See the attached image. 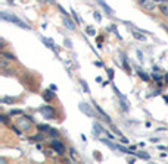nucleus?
<instances>
[{"label": "nucleus", "instance_id": "nucleus-1", "mask_svg": "<svg viewBox=\"0 0 168 164\" xmlns=\"http://www.w3.org/2000/svg\"><path fill=\"white\" fill-rule=\"evenodd\" d=\"M2 19H5V21H9V22H12V24H15V25L21 27V28L30 30V27H28L27 24H24V22H22L19 18H16L15 15H9V13H6V12H2Z\"/></svg>", "mask_w": 168, "mask_h": 164}, {"label": "nucleus", "instance_id": "nucleus-2", "mask_svg": "<svg viewBox=\"0 0 168 164\" xmlns=\"http://www.w3.org/2000/svg\"><path fill=\"white\" fill-rule=\"evenodd\" d=\"M40 113H41V114H43V117H46V119H53V117H55V114H56L55 108H53V107H50V106H43V107L40 108Z\"/></svg>", "mask_w": 168, "mask_h": 164}, {"label": "nucleus", "instance_id": "nucleus-3", "mask_svg": "<svg viewBox=\"0 0 168 164\" xmlns=\"http://www.w3.org/2000/svg\"><path fill=\"white\" fill-rule=\"evenodd\" d=\"M31 117L30 116H24V117H19L18 119V126L19 127H22L24 130H28V129H31Z\"/></svg>", "mask_w": 168, "mask_h": 164}, {"label": "nucleus", "instance_id": "nucleus-4", "mask_svg": "<svg viewBox=\"0 0 168 164\" xmlns=\"http://www.w3.org/2000/svg\"><path fill=\"white\" fill-rule=\"evenodd\" d=\"M78 108L86 114V116H89V117H95L96 114H95V111H93V108L90 107V104H87V103H80L78 104Z\"/></svg>", "mask_w": 168, "mask_h": 164}, {"label": "nucleus", "instance_id": "nucleus-5", "mask_svg": "<svg viewBox=\"0 0 168 164\" xmlns=\"http://www.w3.org/2000/svg\"><path fill=\"white\" fill-rule=\"evenodd\" d=\"M139 3H140V6H142L145 11H147V12L155 11V2H153V0H139Z\"/></svg>", "mask_w": 168, "mask_h": 164}, {"label": "nucleus", "instance_id": "nucleus-6", "mask_svg": "<svg viewBox=\"0 0 168 164\" xmlns=\"http://www.w3.org/2000/svg\"><path fill=\"white\" fill-rule=\"evenodd\" d=\"M52 148H53L59 155H62V154L65 152V148H63L62 142H59V141H53V142H52Z\"/></svg>", "mask_w": 168, "mask_h": 164}, {"label": "nucleus", "instance_id": "nucleus-7", "mask_svg": "<svg viewBox=\"0 0 168 164\" xmlns=\"http://www.w3.org/2000/svg\"><path fill=\"white\" fill-rule=\"evenodd\" d=\"M63 25H65L68 30H71V31L75 28V24H74V21H71V19H69V18H66V16L63 18Z\"/></svg>", "mask_w": 168, "mask_h": 164}, {"label": "nucleus", "instance_id": "nucleus-8", "mask_svg": "<svg viewBox=\"0 0 168 164\" xmlns=\"http://www.w3.org/2000/svg\"><path fill=\"white\" fill-rule=\"evenodd\" d=\"M98 3H99V5L105 9V11H106V13H108V15H114V11H112V9H111V8L105 3V2H103V0H98Z\"/></svg>", "mask_w": 168, "mask_h": 164}, {"label": "nucleus", "instance_id": "nucleus-9", "mask_svg": "<svg viewBox=\"0 0 168 164\" xmlns=\"http://www.w3.org/2000/svg\"><path fill=\"white\" fill-rule=\"evenodd\" d=\"M41 41L46 44V47H49V49H52L53 51H56L55 50V44H53V41L52 40H49V38H44V37H41Z\"/></svg>", "mask_w": 168, "mask_h": 164}, {"label": "nucleus", "instance_id": "nucleus-10", "mask_svg": "<svg viewBox=\"0 0 168 164\" xmlns=\"http://www.w3.org/2000/svg\"><path fill=\"white\" fill-rule=\"evenodd\" d=\"M95 107L98 108V111L100 113V116H102V117H103V119H105V120H106L108 123H111V117H109V116H108V114H106V113H105V111H103V110H102V108H100V107L98 106V104H95Z\"/></svg>", "mask_w": 168, "mask_h": 164}, {"label": "nucleus", "instance_id": "nucleus-11", "mask_svg": "<svg viewBox=\"0 0 168 164\" xmlns=\"http://www.w3.org/2000/svg\"><path fill=\"white\" fill-rule=\"evenodd\" d=\"M102 132H105V130L100 127V125H99V123H95V125H93V133H95V135H99V133H102Z\"/></svg>", "mask_w": 168, "mask_h": 164}, {"label": "nucleus", "instance_id": "nucleus-12", "mask_svg": "<svg viewBox=\"0 0 168 164\" xmlns=\"http://www.w3.org/2000/svg\"><path fill=\"white\" fill-rule=\"evenodd\" d=\"M43 97H44V100H47V101H52V100L55 98V95H53L52 91H46V92L43 94Z\"/></svg>", "mask_w": 168, "mask_h": 164}, {"label": "nucleus", "instance_id": "nucleus-13", "mask_svg": "<svg viewBox=\"0 0 168 164\" xmlns=\"http://www.w3.org/2000/svg\"><path fill=\"white\" fill-rule=\"evenodd\" d=\"M133 37L136 38V40H140V41H145V35H142L140 32H137V31H134L133 32Z\"/></svg>", "mask_w": 168, "mask_h": 164}, {"label": "nucleus", "instance_id": "nucleus-14", "mask_svg": "<svg viewBox=\"0 0 168 164\" xmlns=\"http://www.w3.org/2000/svg\"><path fill=\"white\" fill-rule=\"evenodd\" d=\"M100 141H102L103 144H106V145H108L111 149H118V146H117V145H114L112 142H109V141H106V139H100Z\"/></svg>", "mask_w": 168, "mask_h": 164}, {"label": "nucleus", "instance_id": "nucleus-15", "mask_svg": "<svg viewBox=\"0 0 168 164\" xmlns=\"http://www.w3.org/2000/svg\"><path fill=\"white\" fill-rule=\"evenodd\" d=\"M80 84H81V87L84 88V92H90V89H89V85H87V82L84 81V79H81L80 81Z\"/></svg>", "mask_w": 168, "mask_h": 164}, {"label": "nucleus", "instance_id": "nucleus-16", "mask_svg": "<svg viewBox=\"0 0 168 164\" xmlns=\"http://www.w3.org/2000/svg\"><path fill=\"white\" fill-rule=\"evenodd\" d=\"M121 108L124 110V111H128V106H127V101H125V98H121Z\"/></svg>", "mask_w": 168, "mask_h": 164}, {"label": "nucleus", "instance_id": "nucleus-17", "mask_svg": "<svg viewBox=\"0 0 168 164\" xmlns=\"http://www.w3.org/2000/svg\"><path fill=\"white\" fill-rule=\"evenodd\" d=\"M86 32H87L89 35H95V34H96V30H95L93 27H87V28H86Z\"/></svg>", "mask_w": 168, "mask_h": 164}, {"label": "nucleus", "instance_id": "nucleus-18", "mask_svg": "<svg viewBox=\"0 0 168 164\" xmlns=\"http://www.w3.org/2000/svg\"><path fill=\"white\" fill-rule=\"evenodd\" d=\"M38 129H40L41 132H49L50 126H49V125H38Z\"/></svg>", "mask_w": 168, "mask_h": 164}, {"label": "nucleus", "instance_id": "nucleus-19", "mask_svg": "<svg viewBox=\"0 0 168 164\" xmlns=\"http://www.w3.org/2000/svg\"><path fill=\"white\" fill-rule=\"evenodd\" d=\"M139 75H140V78H142L143 81H146V82L149 81V75H147V73H145V72H139Z\"/></svg>", "mask_w": 168, "mask_h": 164}, {"label": "nucleus", "instance_id": "nucleus-20", "mask_svg": "<svg viewBox=\"0 0 168 164\" xmlns=\"http://www.w3.org/2000/svg\"><path fill=\"white\" fill-rule=\"evenodd\" d=\"M3 56L6 57V59H9V60H15L16 57L14 56V54H11V53H3Z\"/></svg>", "mask_w": 168, "mask_h": 164}, {"label": "nucleus", "instance_id": "nucleus-21", "mask_svg": "<svg viewBox=\"0 0 168 164\" xmlns=\"http://www.w3.org/2000/svg\"><path fill=\"white\" fill-rule=\"evenodd\" d=\"M14 101H15V98H11V97H5V98L2 100V103H9V104L14 103Z\"/></svg>", "mask_w": 168, "mask_h": 164}, {"label": "nucleus", "instance_id": "nucleus-22", "mask_svg": "<svg viewBox=\"0 0 168 164\" xmlns=\"http://www.w3.org/2000/svg\"><path fill=\"white\" fill-rule=\"evenodd\" d=\"M49 135H52V136H58L59 132H58L56 129H52V127H50V129H49Z\"/></svg>", "mask_w": 168, "mask_h": 164}, {"label": "nucleus", "instance_id": "nucleus-23", "mask_svg": "<svg viewBox=\"0 0 168 164\" xmlns=\"http://www.w3.org/2000/svg\"><path fill=\"white\" fill-rule=\"evenodd\" d=\"M137 155H139L140 158H145V160H149V154H146V152H137Z\"/></svg>", "mask_w": 168, "mask_h": 164}, {"label": "nucleus", "instance_id": "nucleus-24", "mask_svg": "<svg viewBox=\"0 0 168 164\" xmlns=\"http://www.w3.org/2000/svg\"><path fill=\"white\" fill-rule=\"evenodd\" d=\"M71 13L74 15V19H75V22H77V24H80V18H78V15L75 13V11H74V9H71Z\"/></svg>", "mask_w": 168, "mask_h": 164}, {"label": "nucleus", "instance_id": "nucleus-25", "mask_svg": "<svg viewBox=\"0 0 168 164\" xmlns=\"http://www.w3.org/2000/svg\"><path fill=\"white\" fill-rule=\"evenodd\" d=\"M93 16H95V19H96L98 22H100V21H102V16H100V13H99V12H95V13H93Z\"/></svg>", "mask_w": 168, "mask_h": 164}, {"label": "nucleus", "instance_id": "nucleus-26", "mask_svg": "<svg viewBox=\"0 0 168 164\" xmlns=\"http://www.w3.org/2000/svg\"><path fill=\"white\" fill-rule=\"evenodd\" d=\"M161 12H162V15L168 16V6H162V8H161Z\"/></svg>", "mask_w": 168, "mask_h": 164}, {"label": "nucleus", "instance_id": "nucleus-27", "mask_svg": "<svg viewBox=\"0 0 168 164\" xmlns=\"http://www.w3.org/2000/svg\"><path fill=\"white\" fill-rule=\"evenodd\" d=\"M106 72H108V75H109V79L112 81V79H114V70H112V69H106Z\"/></svg>", "mask_w": 168, "mask_h": 164}, {"label": "nucleus", "instance_id": "nucleus-28", "mask_svg": "<svg viewBox=\"0 0 168 164\" xmlns=\"http://www.w3.org/2000/svg\"><path fill=\"white\" fill-rule=\"evenodd\" d=\"M11 114H22V110H19V108H15V110H11Z\"/></svg>", "mask_w": 168, "mask_h": 164}, {"label": "nucleus", "instance_id": "nucleus-29", "mask_svg": "<svg viewBox=\"0 0 168 164\" xmlns=\"http://www.w3.org/2000/svg\"><path fill=\"white\" fill-rule=\"evenodd\" d=\"M65 46H66L68 49H71V47H72V43H71L68 38H65Z\"/></svg>", "mask_w": 168, "mask_h": 164}, {"label": "nucleus", "instance_id": "nucleus-30", "mask_svg": "<svg viewBox=\"0 0 168 164\" xmlns=\"http://www.w3.org/2000/svg\"><path fill=\"white\" fill-rule=\"evenodd\" d=\"M0 66H2V68H8V62H5V60H0Z\"/></svg>", "mask_w": 168, "mask_h": 164}, {"label": "nucleus", "instance_id": "nucleus-31", "mask_svg": "<svg viewBox=\"0 0 168 164\" xmlns=\"http://www.w3.org/2000/svg\"><path fill=\"white\" fill-rule=\"evenodd\" d=\"M0 119H2V122H3V123H8V117H6L5 114H2V116H0Z\"/></svg>", "mask_w": 168, "mask_h": 164}, {"label": "nucleus", "instance_id": "nucleus-32", "mask_svg": "<svg viewBox=\"0 0 168 164\" xmlns=\"http://www.w3.org/2000/svg\"><path fill=\"white\" fill-rule=\"evenodd\" d=\"M155 3H167V0H153Z\"/></svg>", "mask_w": 168, "mask_h": 164}, {"label": "nucleus", "instance_id": "nucleus-33", "mask_svg": "<svg viewBox=\"0 0 168 164\" xmlns=\"http://www.w3.org/2000/svg\"><path fill=\"white\" fill-rule=\"evenodd\" d=\"M59 11H61V12H62V13L66 16V11H63V8H62V6H59Z\"/></svg>", "mask_w": 168, "mask_h": 164}, {"label": "nucleus", "instance_id": "nucleus-34", "mask_svg": "<svg viewBox=\"0 0 168 164\" xmlns=\"http://www.w3.org/2000/svg\"><path fill=\"white\" fill-rule=\"evenodd\" d=\"M121 142H122V144H127V142H128V139H127V138H124V136H122V138H121Z\"/></svg>", "mask_w": 168, "mask_h": 164}, {"label": "nucleus", "instance_id": "nucleus-35", "mask_svg": "<svg viewBox=\"0 0 168 164\" xmlns=\"http://www.w3.org/2000/svg\"><path fill=\"white\" fill-rule=\"evenodd\" d=\"M150 141H152V142H155V144H156V142H158V141H159V139H158V138H152V139H150Z\"/></svg>", "mask_w": 168, "mask_h": 164}, {"label": "nucleus", "instance_id": "nucleus-36", "mask_svg": "<svg viewBox=\"0 0 168 164\" xmlns=\"http://www.w3.org/2000/svg\"><path fill=\"white\" fill-rule=\"evenodd\" d=\"M161 27H162L164 30H167V31H168V27H167V25H161Z\"/></svg>", "mask_w": 168, "mask_h": 164}, {"label": "nucleus", "instance_id": "nucleus-37", "mask_svg": "<svg viewBox=\"0 0 168 164\" xmlns=\"http://www.w3.org/2000/svg\"><path fill=\"white\" fill-rule=\"evenodd\" d=\"M164 100H165V101L168 103V95H165V97H164Z\"/></svg>", "mask_w": 168, "mask_h": 164}, {"label": "nucleus", "instance_id": "nucleus-38", "mask_svg": "<svg viewBox=\"0 0 168 164\" xmlns=\"http://www.w3.org/2000/svg\"><path fill=\"white\" fill-rule=\"evenodd\" d=\"M40 2H44V0H40Z\"/></svg>", "mask_w": 168, "mask_h": 164}]
</instances>
